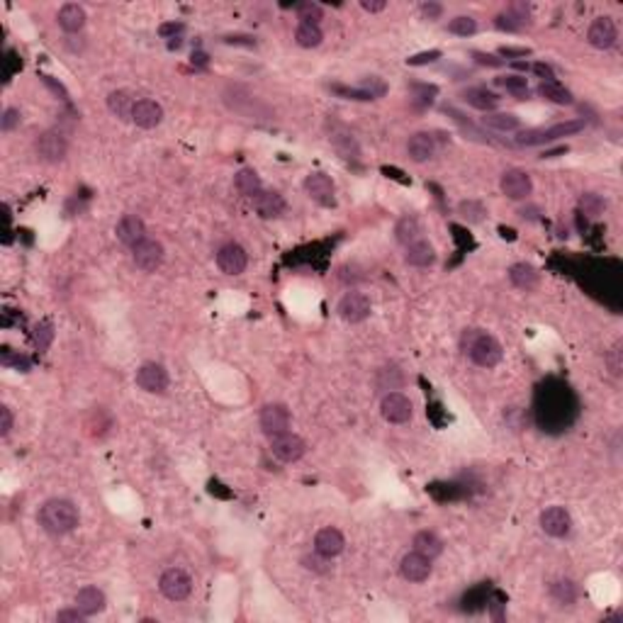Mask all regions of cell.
<instances>
[{
	"label": "cell",
	"mask_w": 623,
	"mask_h": 623,
	"mask_svg": "<svg viewBox=\"0 0 623 623\" xmlns=\"http://www.w3.org/2000/svg\"><path fill=\"white\" fill-rule=\"evenodd\" d=\"M39 526L52 536H64L78 526V509L69 499H49L39 509Z\"/></svg>",
	"instance_id": "1"
},
{
	"label": "cell",
	"mask_w": 623,
	"mask_h": 623,
	"mask_svg": "<svg viewBox=\"0 0 623 623\" xmlns=\"http://www.w3.org/2000/svg\"><path fill=\"white\" fill-rule=\"evenodd\" d=\"M463 351L470 356V361L480 368H495L502 361V346L495 336L480 334L477 329H465L463 334Z\"/></svg>",
	"instance_id": "2"
},
{
	"label": "cell",
	"mask_w": 623,
	"mask_h": 623,
	"mask_svg": "<svg viewBox=\"0 0 623 623\" xmlns=\"http://www.w3.org/2000/svg\"><path fill=\"white\" fill-rule=\"evenodd\" d=\"M580 129H585V122L582 120H570V122H560V125L553 127H543V129H529V132H521L516 142L521 147H536V144H546V142H555L560 137H570V134H577Z\"/></svg>",
	"instance_id": "3"
},
{
	"label": "cell",
	"mask_w": 623,
	"mask_h": 623,
	"mask_svg": "<svg viewBox=\"0 0 623 623\" xmlns=\"http://www.w3.org/2000/svg\"><path fill=\"white\" fill-rule=\"evenodd\" d=\"M159 589L166 599H171V602H183V599H188L190 592H193V580H190V575L185 570L171 568L161 575Z\"/></svg>",
	"instance_id": "4"
},
{
	"label": "cell",
	"mask_w": 623,
	"mask_h": 623,
	"mask_svg": "<svg viewBox=\"0 0 623 623\" xmlns=\"http://www.w3.org/2000/svg\"><path fill=\"white\" fill-rule=\"evenodd\" d=\"M380 412H383L385 422L390 424H407L414 414L412 400L402 392H387L383 397V404H380Z\"/></svg>",
	"instance_id": "5"
},
{
	"label": "cell",
	"mask_w": 623,
	"mask_h": 623,
	"mask_svg": "<svg viewBox=\"0 0 623 623\" xmlns=\"http://www.w3.org/2000/svg\"><path fill=\"white\" fill-rule=\"evenodd\" d=\"M258 422H261V429L263 434L268 436V439H273V436L278 434H285V431L290 429V412L285 404H266V407L261 409V417H258Z\"/></svg>",
	"instance_id": "6"
},
{
	"label": "cell",
	"mask_w": 623,
	"mask_h": 623,
	"mask_svg": "<svg viewBox=\"0 0 623 623\" xmlns=\"http://www.w3.org/2000/svg\"><path fill=\"white\" fill-rule=\"evenodd\" d=\"M499 188H502V193L507 195L509 200H524L531 195L533 183L526 171H521V168H509V171L502 173Z\"/></svg>",
	"instance_id": "7"
},
{
	"label": "cell",
	"mask_w": 623,
	"mask_h": 623,
	"mask_svg": "<svg viewBox=\"0 0 623 623\" xmlns=\"http://www.w3.org/2000/svg\"><path fill=\"white\" fill-rule=\"evenodd\" d=\"M132 256H134V263H137L139 271L154 273L156 268L164 263V246L154 239H144L132 249Z\"/></svg>",
	"instance_id": "8"
},
{
	"label": "cell",
	"mask_w": 623,
	"mask_h": 623,
	"mask_svg": "<svg viewBox=\"0 0 623 623\" xmlns=\"http://www.w3.org/2000/svg\"><path fill=\"white\" fill-rule=\"evenodd\" d=\"M35 149L37 154L42 156V161H47V164H59V161H64L66 151H69V142H66V137L61 132H44L39 134Z\"/></svg>",
	"instance_id": "9"
},
{
	"label": "cell",
	"mask_w": 623,
	"mask_h": 623,
	"mask_svg": "<svg viewBox=\"0 0 623 623\" xmlns=\"http://www.w3.org/2000/svg\"><path fill=\"white\" fill-rule=\"evenodd\" d=\"M271 453L278 460H283V463H295V460L305 456V441L300 436L285 431V434H278L271 439Z\"/></svg>",
	"instance_id": "10"
},
{
	"label": "cell",
	"mask_w": 623,
	"mask_h": 623,
	"mask_svg": "<svg viewBox=\"0 0 623 623\" xmlns=\"http://www.w3.org/2000/svg\"><path fill=\"white\" fill-rule=\"evenodd\" d=\"M339 317L344 322L358 324L370 317V297L363 293H346L339 302Z\"/></svg>",
	"instance_id": "11"
},
{
	"label": "cell",
	"mask_w": 623,
	"mask_h": 623,
	"mask_svg": "<svg viewBox=\"0 0 623 623\" xmlns=\"http://www.w3.org/2000/svg\"><path fill=\"white\" fill-rule=\"evenodd\" d=\"M541 529L548 533L550 538H565L572 531V519L565 507H548L541 514Z\"/></svg>",
	"instance_id": "12"
},
{
	"label": "cell",
	"mask_w": 623,
	"mask_h": 623,
	"mask_svg": "<svg viewBox=\"0 0 623 623\" xmlns=\"http://www.w3.org/2000/svg\"><path fill=\"white\" fill-rule=\"evenodd\" d=\"M137 385L142 387L144 392H151V395H161L168 387V373L164 366L159 363H144L142 368L137 370Z\"/></svg>",
	"instance_id": "13"
},
{
	"label": "cell",
	"mask_w": 623,
	"mask_h": 623,
	"mask_svg": "<svg viewBox=\"0 0 623 623\" xmlns=\"http://www.w3.org/2000/svg\"><path fill=\"white\" fill-rule=\"evenodd\" d=\"M217 266L227 275H241L246 271V266H249V256H246V251L239 244H227L217 254Z\"/></svg>",
	"instance_id": "14"
},
{
	"label": "cell",
	"mask_w": 623,
	"mask_h": 623,
	"mask_svg": "<svg viewBox=\"0 0 623 623\" xmlns=\"http://www.w3.org/2000/svg\"><path fill=\"white\" fill-rule=\"evenodd\" d=\"M305 190L307 195L319 202V205L324 207H334V183H331L329 176H324V173H310V176L305 178Z\"/></svg>",
	"instance_id": "15"
},
{
	"label": "cell",
	"mask_w": 623,
	"mask_h": 623,
	"mask_svg": "<svg viewBox=\"0 0 623 623\" xmlns=\"http://www.w3.org/2000/svg\"><path fill=\"white\" fill-rule=\"evenodd\" d=\"M400 572L407 582H424L431 575V560L422 553H407L400 563Z\"/></svg>",
	"instance_id": "16"
},
{
	"label": "cell",
	"mask_w": 623,
	"mask_h": 623,
	"mask_svg": "<svg viewBox=\"0 0 623 623\" xmlns=\"http://www.w3.org/2000/svg\"><path fill=\"white\" fill-rule=\"evenodd\" d=\"M616 37H619V32H616V25L611 18H597L589 25V32H587V39L589 44H592L594 49H609L614 47Z\"/></svg>",
	"instance_id": "17"
},
{
	"label": "cell",
	"mask_w": 623,
	"mask_h": 623,
	"mask_svg": "<svg viewBox=\"0 0 623 623\" xmlns=\"http://www.w3.org/2000/svg\"><path fill=\"white\" fill-rule=\"evenodd\" d=\"M164 120V108H161L156 100H137L132 110V122L142 129H154L156 125H161Z\"/></svg>",
	"instance_id": "18"
},
{
	"label": "cell",
	"mask_w": 623,
	"mask_h": 623,
	"mask_svg": "<svg viewBox=\"0 0 623 623\" xmlns=\"http://www.w3.org/2000/svg\"><path fill=\"white\" fill-rule=\"evenodd\" d=\"M115 234H117V239H120L122 244L132 246V249H134L139 241L147 239V227H144V222L139 220L137 215H125L120 222H117Z\"/></svg>",
	"instance_id": "19"
},
{
	"label": "cell",
	"mask_w": 623,
	"mask_h": 623,
	"mask_svg": "<svg viewBox=\"0 0 623 623\" xmlns=\"http://www.w3.org/2000/svg\"><path fill=\"white\" fill-rule=\"evenodd\" d=\"M251 202H254V210L263 220H275L285 212V200L278 193H271V190H258Z\"/></svg>",
	"instance_id": "20"
},
{
	"label": "cell",
	"mask_w": 623,
	"mask_h": 623,
	"mask_svg": "<svg viewBox=\"0 0 623 623\" xmlns=\"http://www.w3.org/2000/svg\"><path fill=\"white\" fill-rule=\"evenodd\" d=\"M346 541H344V533H341L339 529H334V526H329V529H322L314 536V550H317L319 555H324V558H334V555H339L341 550H344Z\"/></svg>",
	"instance_id": "21"
},
{
	"label": "cell",
	"mask_w": 623,
	"mask_h": 623,
	"mask_svg": "<svg viewBox=\"0 0 623 623\" xmlns=\"http://www.w3.org/2000/svg\"><path fill=\"white\" fill-rule=\"evenodd\" d=\"M329 139H331V147L336 149V154H339L341 159L353 161V159H358V156H361V147H358L356 137H353V134L346 127L336 125L334 129H331V137Z\"/></svg>",
	"instance_id": "22"
},
{
	"label": "cell",
	"mask_w": 623,
	"mask_h": 623,
	"mask_svg": "<svg viewBox=\"0 0 623 623\" xmlns=\"http://www.w3.org/2000/svg\"><path fill=\"white\" fill-rule=\"evenodd\" d=\"M76 609L81 611L83 616H95L105 609V594L103 589L98 587H83L81 592L76 594Z\"/></svg>",
	"instance_id": "23"
},
{
	"label": "cell",
	"mask_w": 623,
	"mask_h": 623,
	"mask_svg": "<svg viewBox=\"0 0 623 623\" xmlns=\"http://www.w3.org/2000/svg\"><path fill=\"white\" fill-rule=\"evenodd\" d=\"M407 151H409V156H412V161H417V164H424V161H429L431 156L436 154V142H434V137H431V134L417 132L407 142Z\"/></svg>",
	"instance_id": "24"
},
{
	"label": "cell",
	"mask_w": 623,
	"mask_h": 623,
	"mask_svg": "<svg viewBox=\"0 0 623 623\" xmlns=\"http://www.w3.org/2000/svg\"><path fill=\"white\" fill-rule=\"evenodd\" d=\"M404 261H407L409 266L426 268V266H431V263L436 261V251H434V246H431L429 241L419 239V241H414V244H409V246H407V254H404Z\"/></svg>",
	"instance_id": "25"
},
{
	"label": "cell",
	"mask_w": 623,
	"mask_h": 623,
	"mask_svg": "<svg viewBox=\"0 0 623 623\" xmlns=\"http://www.w3.org/2000/svg\"><path fill=\"white\" fill-rule=\"evenodd\" d=\"M59 25L61 30L66 32H81L83 25H86V10L81 8V5L76 3H66L64 8L59 10Z\"/></svg>",
	"instance_id": "26"
},
{
	"label": "cell",
	"mask_w": 623,
	"mask_h": 623,
	"mask_svg": "<svg viewBox=\"0 0 623 623\" xmlns=\"http://www.w3.org/2000/svg\"><path fill=\"white\" fill-rule=\"evenodd\" d=\"M412 546H414V550H417V553L426 555L429 560L439 558V555L443 553V541H441L439 536H436L434 531H419L417 536H414Z\"/></svg>",
	"instance_id": "27"
},
{
	"label": "cell",
	"mask_w": 623,
	"mask_h": 623,
	"mask_svg": "<svg viewBox=\"0 0 623 623\" xmlns=\"http://www.w3.org/2000/svg\"><path fill=\"white\" fill-rule=\"evenodd\" d=\"M463 100L470 105V108H477V110H495L499 105V98L492 91H487V88H468V91L463 93Z\"/></svg>",
	"instance_id": "28"
},
{
	"label": "cell",
	"mask_w": 623,
	"mask_h": 623,
	"mask_svg": "<svg viewBox=\"0 0 623 623\" xmlns=\"http://www.w3.org/2000/svg\"><path fill=\"white\" fill-rule=\"evenodd\" d=\"M134 105H137V100H134L132 93H127V91H115V93H110V98H108L110 112L115 117H120V120H132Z\"/></svg>",
	"instance_id": "29"
},
{
	"label": "cell",
	"mask_w": 623,
	"mask_h": 623,
	"mask_svg": "<svg viewBox=\"0 0 623 623\" xmlns=\"http://www.w3.org/2000/svg\"><path fill=\"white\" fill-rule=\"evenodd\" d=\"M509 280L521 290H533L538 285V273L529 263H516V266H512V271H509Z\"/></svg>",
	"instance_id": "30"
},
{
	"label": "cell",
	"mask_w": 623,
	"mask_h": 623,
	"mask_svg": "<svg viewBox=\"0 0 623 623\" xmlns=\"http://www.w3.org/2000/svg\"><path fill=\"white\" fill-rule=\"evenodd\" d=\"M482 125L495 129V132H514V129H519L521 122L512 112H487L482 117Z\"/></svg>",
	"instance_id": "31"
},
{
	"label": "cell",
	"mask_w": 623,
	"mask_h": 623,
	"mask_svg": "<svg viewBox=\"0 0 623 623\" xmlns=\"http://www.w3.org/2000/svg\"><path fill=\"white\" fill-rule=\"evenodd\" d=\"M395 234H397V241H400V244L409 246V244H414V241H419L422 224H419V220L414 215H407V217H402V220L397 222Z\"/></svg>",
	"instance_id": "32"
},
{
	"label": "cell",
	"mask_w": 623,
	"mask_h": 623,
	"mask_svg": "<svg viewBox=\"0 0 623 623\" xmlns=\"http://www.w3.org/2000/svg\"><path fill=\"white\" fill-rule=\"evenodd\" d=\"M295 39H297V44H300V47L314 49V47H319V44H322L324 35H322V30H319V25L300 22V25H297V30H295Z\"/></svg>",
	"instance_id": "33"
},
{
	"label": "cell",
	"mask_w": 623,
	"mask_h": 623,
	"mask_svg": "<svg viewBox=\"0 0 623 623\" xmlns=\"http://www.w3.org/2000/svg\"><path fill=\"white\" fill-rule=\"evenodd\" d=\"M538 93L555 105H570L572 103V93L565 86H560L558 81H543L541 88H538Z\"/></svg>",
	"instance_id": "34"
},
{
	"label": "cell",
	"mask_w": 623,
	"mask_h": 623,
	"mask_svg": "<svg viewBox=\"0 0 623 623\" xmlns=\"http://www.w3.org/2000/svg\"><path fill=\"white\" fill-rule=\"evenodd\" d=\"M234 185H237V190L241 195H246V198H254L258 190H261V178H258L251 168H244V171L237 173Z\"/></svg>",
	"instance_id": "35"
},
{
	"label": "cell",
	"mask_w": 623,
	"mask_h": 623,
	"mask_svg": "<svg viewBox=\"0 0 623 623\" xmlns=\"http://www.w3.org/2000/svg\"><path fill=\"white\" fill-rule=\"evenodd\" d=\"M497 83L504 88L507 93H512L514 98H526L529 95V83H526V76H502L497 78Z\"/></svg>",
	"instance_id": "36"
},
{
	"label": "cell",
	"mask_w": 623,
	"mask_h": 623,
	"mask_svg": "<svg viewBox=\"0 0 623 623\" xmlns=\"http://www.w3.org/2000/svg\"><path fill=\"white\" fill-rule=\"evenodd\" d=\"M524 25H526V15L519 13V8H516V5L497 18V27H499V30H507V32H516V30H521Z\"/></svg>",
	"instance_id": "37"
},
{
	"label": "cell",
	"mask_w": 623,
	"mask_h": 623,
	"mask_svg": "<svg viewBox=\"0 0 623 623\" xmlns=\"http://www.w3.org/2000/svg\"><path fill=\"white\" fill-rule=\"evenodd\" d=\"M297 15H300V20H302V22H310V25H317V22L324 18V10H322V5L312 3V0H305V3L297 5Z\"/></svg>",
	"instance_id": "38"
},
{
	"label": "cell",
	"mask_w": 623,
	"mask_h": 623,
	"mask_svg": "<svg viewBox=\"0 0 623 623\" xmlns=\"http://www.w3.org/2000/svg\"><path fill=\"white\" fill-rule=\"evenodd\" d=\"M475 30H477V22L473 18H468V15H460V18H453L451 22H448V32L460 35V37L475 35Z\"/></svg>",
	"instance_id": "39"
},
{
	"label": "cell",
	"mask_w": 623,
	"mask_h": 623,
	"mask_svg": "<svg viewBox=\"0 0 623 623\" xmlns=\"http://www.w3.org/2000/svg\"><path fill=\"white\" fill-rule=\"evenodd\" d=\"M550 594H553V599L558 604L575 602V587H572V582H555V585L550 587Z\"/></svg>",
	"instance_id": "40"
},
{
	"label": "cell",
	"mask_w": 623,
	"mask_h": 623,
	"mask_svg": "<svg viewBox=\"0 0 623 623\" xmlns=\"http://www.w3.org/2000/svg\"><path fill=\"white\" fill-rule=\"evenodd\" d=\"M52 339H54V329H52V324H39V327L35 329V346L39 351H44V349H49V344H52Z\"/></svg>",
	"instance_id": "41"
},
{
	"label": "cell",
	"mask_w": 623,
	"mask_h": 623,
	"mask_svg": "<svg viewBox=\"0 0 623 623\" xmlns=\"http://www.w3.org/2000/svg\"><path fill=\"white\" fill-rule=\"evenodd\" d=\"M361 91L366 93L370 100H373V98H380V95H385L387 93V86H385L383 81H380V78L373 76V78H366V81L361 83Z\"/></svg>",
	"instance_id": "42"
},
{
	"label": "cell",
	"mask_w": 623,
	"mask_h": 623,
	"mask_svg": "<svg viewBox=\"0 0 623 623\" xmlns=\"http://www.w3.org/2000/svg\"><path fill=\"white\" fill-rule=\"evenodd\" d=\"M441 59V52L439 49H431V52H422V54H414L407 59L409 66H426V64H434V61Z\"/></svg>",
	"instance_id": "43"
},
{
	"label": "cell",
	"mask_w": 623,
	"mask_h": 623,
	"mask_svg": "<svg viewBox=\"0 0 623 623\" xmlns=\"http://www.w3.org/2000/svg\"><path fill=\"white\" fill-rule=\"evenodd\" d=\"M18 125H20V110L8 108L3 115V120H0V129H3V132H13Z\"/></svg>",
	"instance_id": "44"
},
{
	"label": "cell",
	"mask_w": 623,
	"mask_h": 623,
	"mask_svg": "<svg viewBox=\"0 0 623 623\" xmlns=\"http://www.w3.org/2000/svg\"><path fill=\"white\" fill-rule=\"evenodd\" d=\"M302 565H305L307 570H312V572H319V575H322V572H327L329 568H327V563H324V555H305V558H302Z\"/></svg>",
	"instance_id": "45"
},
{
	"label": "cell",
	"mask_w": 623,
	"mask_h": 623,
	"mask_svg": "<svg viewBox=\"0 0 623 623\" xmlns=\"http://www.w3.org/2000/svg\"><path fill=\"white\" fill-rule=\"evenodd\" d=\"M83 619H86V616H83L78 609H66V611H59V614H56V621L59 623H81Z\"/></svg>",
	"instance_id": "46"
},
{
	"label": "cell",
	"mask_w": 623,
	"mask_h": 623,
	"mask_svg": "<svg viewBox=\"0 0 623 623\" xmlns=\"http://www.w3.org/2000/svg\"><path fill=\"white\" fill-rule=\"evenodd\" d=\"M582 207H585V212H589V215H599V210L604 207V202L597 198V195H585L582 198Z\"/></svg>",
	"instance_id": "47"
},
{
	"label": "cell",
	"mask_w": 623,
	"mask_h": 623,
	"mask_svg": "<svg viewBox=\"0 0 623 623\" xmlns=\"http://www.w3.org/2000/svg\"><path fill=\"white\" fill-rule=\"evenodd\" d=\"M13 429V412L8 407H0V436H8Z\"/></svg>",
	"instance_id": "48"
},
{
	"label": "cell",
	"mask_w": 623,
	"mask_h": 623,
	"mask_svg": "<svg viewBox=\"0 0 623 623\" xmlns=\"http://www.w3.org/2000/svg\"><path fill=\"white\" fill-rule=\"evenodd\" d=\"M475 56V61L477 64H482V66H502L504 64V59H499V56H495V54H485V52H475L473 54Z\"/></svg>",
	"instance_id": "49"
},
{
	"label": "cell",
	"mask_w": 623,
	"mask_h": 623,
	"mask_svg": "<svg viewBox=\"0 0 623 623\" xmlns=\"http://www.w3.org/2000/svg\"><path fill=\"white\" fill-rule=\"evenodd\" d=\"M181 32H183L181 22H166V25L159 27V35L161 37H173V39H176V35H181Z\"/></svg>",
	"instance_id": "50"
},
{
	"label": "cell",
	"mask_w": 623,
	"mask_h": 623,
	"mask_svg": "<svg viewBox=\"0 0 623 623\" xmlns=\"http://www.w3.org/2000/svg\"><path fill=\"white\" fill-rule=\"evenodd\" d=\"M42 81L47 83V86L52 88V91H54L56 95H61V100H69V93H66V88L61 86V83H56L52 76H42Z\"/></svg>",
	"instance_id": "51"
},
{
	"label": "cell",
	"mask_w": 623,
	"mask_h": 623,
	"mask_svg": "<svg viewBox=\"0 0 623 623\" xmlns=\"http://www.w3.org/2000/svg\"><path fill=\"white\" fill-rule=\"evenodd\" d=\"M361 8L368 10V13H380V10L387 8L385 0H361Z\"/></svg>",
	"instance_id": "52"
},
{
	"label": "cell",
	"mask_w": 623,
	"mask_h": 623,
	"mask_svg": "<svg viewBox=\"0 0 623 623\" xmlns=\"http://www.w3.org/2000/svg\"><path fill=\"white\" fill-rule=\"evenodd\" d=\"M422 13H424L429 20H436V18H439V15L443 13V8H441L439 3H426V5H422Z\"/></svg>",
	"instance_id": "53"
},
{
	"label": "cell",
	"mask_w": 623,
	"mask_h": 623,
	"mask_svg": "<svg viewBox=\"0 0 623 623\" xmlns=\"http://www.w3.org/2000/svg\"><path fill=\"white\" fill-rule=\"evenodd\" d=\"M531 69H533V74H538L543 81H553V69H550L548 64H533Z\"/></svg>",
	"instance_id": "54"
},
{
	"label": "cell",
	"mask_w": 623,
	"mask_h": 623,
	"mask_svg": "<svg viewBox=\"0 0 623 623\" xmlns=\"http://www.w3.org/2000/svg\"><path fill=\"white\" fill-rule=\"evenodd\" d=\"M499 54L507 56V59H509V56H526V54H531V52H529V49H512V47H504Z\"/></svg>",
	"instance_id": "55"
},
{
	"label": "cell",
	"mask_w": 623,
	"mask_h": 623,
	"mask_svg": "<svg viewBox=\"0 0 623 623\" xmlns=\"http://www.w3.org/2000/svg\"><path fill=\"white\" fill-rule=\"evenodd\" d=\"M222 487H224V485H220V482H215V480L210 482V492H212V495H220V497H232V492H224Z\"/></svg>",
	"instance_id": "56"
},
{
	"label": "cell",
	"mask_w": 623,
	"mask_h": 623,
	"mask_svg": "<svg viewBox=\"0 0 623 623\" xmlns=\"http://www.w3.org/2000/svg\"><path fill=\"white\" fill-rule=\"evenodd\" d=\"M512 66H514V69H519V71H529V69H531V66L526 64V61H514Z\"/></svg>",
	"instance_id": "57"
},
{
	"label": "cell",
	"mask_w": 623,
	"mask_h": 623,
	"mask_svg": "<svg viewBox=\"0 0 623 623\" xmlns=\"http://www.w3.org/2000/svg\"><path fill=\"white\" fill-rule=\"evenodd\" d=\"M195 61H198L200 66H205L207 64V56L205 54H193V64H195Z\"/></svg>",
	"instance_id": "58"
}]
</instances>
